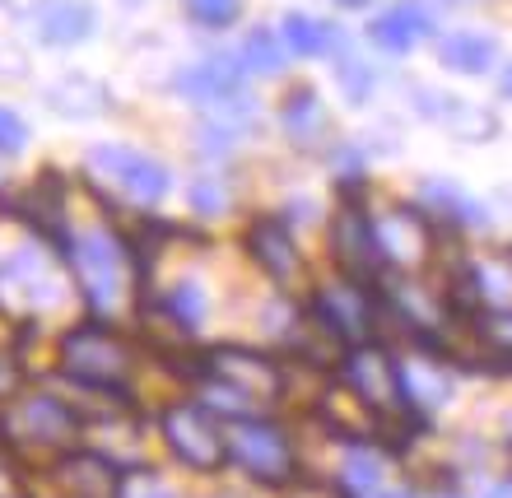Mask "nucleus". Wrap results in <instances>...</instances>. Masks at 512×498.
Listing matches in <instances>:
<instances>
[{"instance_id":"23","label":"nucleus","mask_w":512,"mask_h":498,"mask_svg":"<svg viewBox=\"0 0 512 498\" xmlns=\"http://www.w3.org/2000/svg\"><path fill=\"white\" fill-rule=\"evenodd\" d=\"M345 485L359 489V494H373L382 485V461L368 447H354L350 457H345Z\"/></svg>"},{"instance_id":"7","label":"nucleus","mask_w":512,"mask_h":498,"mask_svg":"<svg viewBox=\"0 0 512 498\" xmlns=\"http://www.w3.org/2000/svg\"><path fill=\"white\" fill-rule=\"evenodd\" d=\"M210 373L233 391V396H252V401H275L280 396V368L266 354L243 350V345H224V350L205 354Z\"/></svg>"},{"instance_id":"34","label":"nucleus","mask_w":512,"mask_h":498,"mask_svg":"<svg viewBox=\"0 0 512 498\" xmlns=\"http://www.w3.org/2000/svg\"><path fill=\"white\" fill-rule=\"evenodd\" d=\"M499 89H503V98H512V66L503 70V80H499Z\"/></svg>"},{"instance_id":"17","label":"nucleus","mask_w":512,"mask_h":498,"mask_svg":"<svg viewBox=\"0 0 512 498\" xmlns=\"http://www.w3.org/2000/svg\"><path fill=\"white\" fill-rule=\"evenodd\" d=\"M38 28H42V38L56 42V47L84 42L89 28H94V10H89L84 0H47L38 10Z\"/></svg>"},{"instance_id":"24","label":"nucleus","mask_w":512,"mask_h":498,"mask_svg":"<svg viewBox=\"0 0 512 498\" xmlns=\"http://www.w3.org/2000/svg\"><path fill=\"white\" fill-rule=\"evenodd\" d=\"M187 14L205 28H229L243 14V0H187Z\"/></svg>"},{"instance_id":"5","label":"nucleus","mask_w":512,"mask_h":498,"mask_svg":"<svg viewBox=\"0 0 512 498\" xmlns=\"http://www.w3.org/2000/svg\"><path fill=\"white\" fill-rule=\"evenodd\" d=\"M89 168H94V177L112 182V187L135 196V201H159L168 191V168L154 163L149 154H135V149H122V145L89 149Z\"/></svg>"},{"instance_id":"31","label":"nucleus","mask_w":512,"mask_h":498,"mask_svg":"<svg viewBox=\"0 0 512 498\" xmlns=\"http://www.w3.org/2000/svg\"><path fill=\"white\" fill-rule=\"evenodd\" d=\"M10 387H14V368L0 359V391H10Z\"/></svg>"},{"instance_id":"32","label":"nucleus","mask_w":512,"mask_h":498,"mask_svg":"<svg viewBox=\"0 0 512 498\" xmlns=\"http://www.w3.org/2000/svg\"><path fill=\"white\" fill-rule=\"evenodd\" d=\"M368 498H415V494H405V489H373Z\"/></svg>"},{"instance_id":"11","label":"nucleus","mask_w":512,"mask_h":498,"mask_svg":"<svg viewBox=\"0 0 512 498\" xmlns=\"http://www.w3.org/2000/svg\"><path fill=\"white\" fill-rule=\"evenodd\" d=\"M247 247H252L256 266L266 270L275 284H284V289L303 275V256H298L294 233L284 229L280 219H256L252 233H247Z\"/></svg>"},{"instance_id":"28","label":"nucleus","mask_w":512,"mask_h":498,"mask_svg":"<svg viewBox=\"0 0 512 498\" xmlns=\"http://www.w3.org/2000/svg\"><path fill=\"white\" fill-rule=\"evenodd\" d=\"M24 140H28V126L19 122L14 112L0 108V154H19V149H24Z\"/></svg>"},{"instance_id":"4","label":"nucleus","mask_w":512,"mask_h":498,"mask_svg":"<svg viewBox=\"0 0 512 498\" xmlns=\"http://www.w3.org/2000/svg\"><path fill=\"white\" fill-rule=\"evenodd\" d=\"M163 433L191 471H219L229 457V438L215 429V419L205 415L201 405H173L163 415Z\"/></svg>"},{"instance_id":"26","label":"nucleus","mask_w":512,"mask_h":498,"mask_svg":"<svg viewBox=\"0 0 512 498\" xmlns=\"http://www.w3.org/2000/svg\"><path fill=\"white\" fill-rule=\"evenodd\" d=\"M336 75H340V84H345L350 103H364L368 89H373V70H368L364 61H354V56H345V61L336 66Z\"/></svg>"},{"instance_id":"30","label":"nucleus","mask_w":512,"mask_h":498,"mask_svg":"<svg viewBox=\"0 0 512 498\" xmlns=\"http://www.w3.org/2000/svg\"><path fill=\"white\" fill-rule=\"evenodd\" d=\"M485 336H489V345H494L499 354H512V312H499V317H489Z\"/></svg>"},{"instance_id":"16","label":"nucleus","mask_w":512,"mask_h":498,"mask_svg":"<svg viewBox=\"0 0 512 498\" xmlns=\"http://www.w3.org/2000/svg\"><path fill=\"white\" fill-rule=\"evenodd\" d=\"M373 42L387 47V52H410L424 33H429V10L419 5V0H401V5H391L387 14L373 19Z\"/></svg>"},{"instance_id":"33","label":"nucleus","mask_w":512,"mask_h":498,"mask_svg":"<svg viewBox=\"0 0 512 498\" xmlns=\"http://www.w3.org/2000/svg\"><path fill=\"white\" fill-rule=\"evenodd\" d=\"M485 498H512V480H508V485H494Z\"/></svg>"},{"instance_id":"14","label":"nucleus","mask_w":512,"mask_h":498,"mask_svg":"<svg viewBox=\"0 0 512 498\" xmlns=\"http://www.w3.org/2000/svg\"><path fill=\"white\" fill-rule=\"evenodd\" d=\"M56 489L66 498H117L122 489V475L112 471L103 457H70L52 471Z\"/></svg>"},{"instance_id":"15","label":"nucleus","mask_w":512,"mask_h":498,"mask_svg":"<svg viewBox=\"0 0 512 498\" xmlns=\"http://www.w3.org/2000/svg\"><path fill=\"white\" fill-rule=\"evenodd\" d=\"M396 373H401L405 405L438 410V405L452 401V373H447L438 359H405V364H396Z\"/></svg>"},{"instance_id":"25","label":"nucleus","mask_w":512,"mask_h":498,"mask_svg":"<svg viewBox=\"0 0 512 498\" xmlns=\"http://www.w3.org/2000/svg\"><path fill=\"white\" fill-rule=\"evenodd\" d=\"M173 312H177V322L182 326H196L205 317V294H201V284H177L173 289Z\"/></svg>"},{"instance_id":"21","label":"nucleus","mask_w":512,"mask_h":498,"mask_svg":"<svg viewBox=\"0 0 512 498\" xmlns=\"http://www.w3.org/2000/svg\"><path fill=\"white\" fill-rule=\"evenodd\" d=\"M243 66L256 70V75H280L284 70V47L275 33H266V28H256L252 38L243 42Z\"/></svg>"},{"instance_id":"3","label":"nucleus","mask_w":512,"mask_h":498,"mask_svg":"<svg viewBox=\"0 0 512 498\" xmlns=\"http://www.w3.org/2000/svg\"><path fill=\"white\" fill-rule=\"evenodd\" d=\"M229 457L243 466L252 480H266V485H280L294 475V447L275 424H261V419H238L229 433Z\"/></svg>"},{"instance_id":"35","label":"nucleus","mask_w":512,"mask_h":498,"mask_svg":"<svg viewBox=\"0 0 512 498\" xmlns=\"http://www.w3.org/2000/svg\"><path fill=\"white\" fill-rule=\"evenodd\" d=\"M336 5H345V10H359V5H368V0H336Z\"/></svg>"},{"instance_id":"6","label":"nucleus","mask_w":512,"mask_h":498,"mask_svg":"<svg viewBox=\"0 0 512 498\" xmlns=\"http://www.w3.org/2000/svg\"><path fill=\"white\" fill-rule=\"evenodd\" d=\"M75 429H80L75 415L56 396H24L10 410H0V433L38 443V447H66L75 438Z\"/></svg>"},{"instance_id":"12","label":"nucleus","mask_w":512,"mask_h":498,"mask_svg":"<svg viewBox=\"0 0 512 498\" xmlns=\"http://www.w3.org/2000/svg\"><path fill=\"white\" fill-rule=\"evenodd\" d=\"M317 322L331 331L336 340H364L368 336V322H373V312H368V298L359 284H331L317 294Z\"/></svg>"},{"instance_id":"27","label":"nucleus","mask_w":512,"mask_h":498,"mask_svg":"<svg viewBox=\"0 0 512 498\" xmlns=\"http://www.w3.org/2000/svg\"><path fill=\"white\" fill-rule=\"evenodd\" d=\"M187 201L196 205V215H219L224 210V187H219L215 177H196L187 187Z\"/></svg>"},{"instance_id":"8","label":"nucleus","mask_w":512,"mask_h":498,"mask_svg":"<svg viewBox=\"0 0 512 498\" xmlns=\"http://www.w3.org/2000/svg\"><path fill=\"white\" fill-rule=\"evenodd\" d=\"M345 382H350V391L373 410V415H382V410H401L405 405L401 373H396V364H391L382 350H373V345H359V350L345 359Z\"/></svg>"},{"instance_id":"2","label":"nucleus","mask_w":512,"mask_h":498,"mask_svg":"<svg viewBox=\"0 0 512 498\" xmlns=\"http://www.w3.org/2000/svg\"><path fill=\"white\" fill-rule=\"evenodd\" d=\"M61 364L70 377H80L84 387H122L131 373V350L112 326H80L61 340Z\"/></svg>"},{"instance_id":"9","label":"nucleus","mask_w":512,"mask_h":498,"mask_svg":"<svg viewBox=\"0 0 512 498\" xmlns=\"http://www.w3.org/2000/svg\"><path fill=\"white\" fill-rule=\"evenodd\" d=\"M331 247H336V261L345 266V275L354 284L378 275L382 252H378V238H373V219L364 210H340L336 229H331Z\"/></svg>"},{"instance_id":"18","label":"nucleus","mask_w":512,"mask_h":498,"mask_svg":"<svg viewBox=\"0 0 512 498\" xmlns=\"http://www.w3.org/2000/svg\"><path fill=\"white\" fill-rule=\"evenodd\" d=\"M494 38H485V33H452V38L438 47V56H443L447 70H461V75H485L489 66H494Z\"/></svg>"},{"instance_id":"20","label":"nucleus","mask_w":512,"mask_h":498,"mask_svg":"<svg viewBox=\"0 0 512 498\" xmlns=\"http://www.w3.org/2000/svg\"><path fill=\"white\" fill-rule=\"evenodd\" d=\"M331 24L312 19V14H284V47L298 56H322L331 47Z\"/></svg>"},{"instance_id":"29","label":"nucleus","mask_w":512,"mask_h":498,"mask_svg":"<svg viewBox=\"0 0 512 498\" xmlns=\"http://www.w3.org/2000/svg\"><path fill=\"white\" fill-rule=\"evenodd\" d=\"M117 498H177V494L163 480H154V475H140V480H122Z\"/></svg>"},{"instance_id":"10","label":"nucleus","mask_w":512,"mask_h":498,"mask_svg":"<svg viewBox=\"0 0 512 498\" xmlns=\"http://www.w3.org/2000/svg\"><path fill=\"white\" fill-rule=\"evenodd\" d=\"M373 219V238H378L382 261L391 266H419L429 256V224L419 210H387V215H368Z\"/></svg>"},{"instance_id":"1","label":"nucleus","mask_w":512,"mask_h":498,"mask_svg":"<svg viewBox=\"0 0 512 498\" xmlns=\"http://www.w3.org/2000/svg\"><path fill=\"white\" fill-rule=\"evenodd\" d=\"M70 266H75V280H80L84 298L94 308H117V298L131 284V256H126V247L108 229H94V233H84V238H75Z\"/></svg>"},{"instance_id":"19","label":"nucleus","mask_w":512,"mask_h":498,"mask_svg":"<svg viewBox=\"0 0 512 498\" xmlns=\"http://www.w3.org/2000/svg\"><path fill=\"white\" fill-rule=\"evenodd\" d=\"M284 131L294 135V145H312L326 131V108L317 103L312 89H294L284 103Z\"/></svg>"},{"instance_id":"22","label":"nucleus","mask_w":512,"mask_h":498,"mask_svg":"<svg viewBox=\"0 0 512 498\" xmlns=\"http://www.w3.org/2000/svg\"><path fill=\"white\" fill-rule=\"evenodd\" d=\"M424 201H438L443 210H452L457 219H466V224H485V210H480L466 191L452 187V182H424Z\"/></svg>"},{"instance_id":"13","label":"nucleus","mask_w":512,"mask_h":498,"mask_svg":"<svg viewBox=\"0 0 512 498\" xmlns=\"http://www.w3.org/2000/svg\"><path fill=\"white\" fill-rule=\"evenodd\" d=\"M173 89L187 94L191 103H224V98H238V89H243V66L229 61V56H210L201 66L182 70Z\"/></svg>"}]
</instances>
